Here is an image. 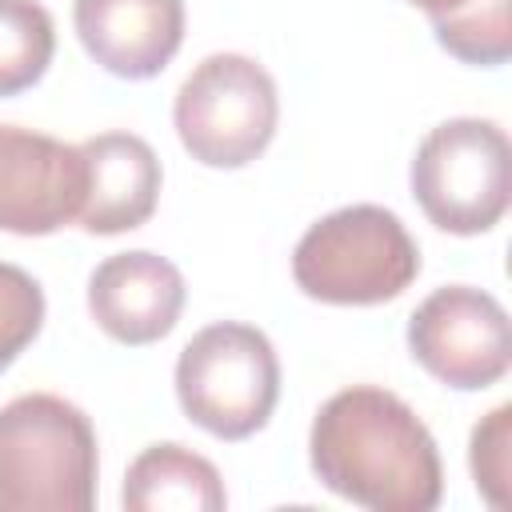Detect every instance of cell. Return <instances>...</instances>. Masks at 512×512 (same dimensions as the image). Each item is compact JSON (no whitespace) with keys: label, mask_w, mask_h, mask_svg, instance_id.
<instances>
[{"label":"cell","mask_w":512,"mask_h":512,"mask_svg":"<svg viewBox=\"0 0 512 512\" xmlns=\"http://www.w3.org/2000/svg\"><path fill=\"white\" fill-rule=\"evenodd\" d=\"M308 460L324 488L372 512H432L444 492L432 432L396 392L376 384L340 388L320 404Z\"/></svg>","instance_id":"1"},{"label":"cell","mask_w":512,"mask_h":512,"mask_svg":"<svg viewBox=\"0 0 512 512\" xmlns=\"http://www.w3.org/2000/svg\"><path fill=\"white\" fill-rule=\"evenodd\" d=\"M96 428L52 392L0 408V512H88L96 504Z\"/></svg>","instance_id":"2"},{"label":"cell","mask_w":512,"mask_h":512,"mask_svg":"<svg viewBox=\"0 0 512 512\" xmlns=\"http://www.w3.org/2000/svg\"><path fill=\"white\" fill-rule=\"evenodd\" d=\"M420 272V248L396 212L380 204H348L316 220L296 252L292 276L304 296L324 304L396 300Z\"/></svg>","instance_id":"3"},{"label":"cell","mask_w":512,"mask_h":512,"mask_svg":"<svg viewBox=\"0 0 512 512\" xmlns=\"http://www.w3.org/2000/svg\"><path fill=\"white\" fill-rule=\"evenodd\" d=\"M176 396L204 432L220 440L252 436L280 396V364L268 336L240 320L200 328L176 360Z\"/></svg>","instance_id":"4"},{"label":"cell","mask_w":512,"mask_h":512,"mask_svg":"<svg viewBox=\"0 0 512 512\" xmlns=\"http://www.w3.org/2000/svg\"><path fill=\"white\" fill-rule=\"evenodd\" d=\"M412 196L424 216L452 236H476L500 224L512 196V148L504 128L480 116L436 124L416 148Z\"/></svg>","instance_id":"5"},{"label":"cell","mask_w":512,"mask_h":512,"mask_svg":"<svg viewBox=\"0 0 512 512\" xmlns=\"http://www.w3.org/2000/svg\"><path fill=\"white\" fill-rule=\"evenodd\" d=\"M280 100L264 64L240 52L200 60L176 92V132L192 160L208 168H244L276 132Z\"/></svg>","instance_id":"6"},{"label":"cell","mask_w":512,"mask_h":512,"mask_svg":"<svg viewBox=\"0 0 512 512\" xmlns=\"http://www.w3.org/2000/svg\"><path fill=\"white\" fill-rule=\"evenodd\" d=\"M408 348L448 388H488L512 364L508 312L484 288H436L408 320Z\"/></svg>","instance_id":"7"},{"label":"cell","mask_w":512,"mask_h":512,"mask_svg":"<svg viewBox=\"0 0 512 512\" xmlns=\"http://www.w3.org/2000/svg\"><path fill=\"white\" fill-rule=\"evenodd\" d=\"M88 164L80 144L0 124V228L48 236L80 216Z\"/></svg>","instance_id":"8"},{"label":"cell","mask_w":512,"mask_h":512,"mask_svg":"<svg viewBox=\"0 0 512 512\" xmlns=\"http://www.w3.org/2000/svg\"><path fill=\"white\" fill-rule=\"evenodd\" d=\"M180 308H184L180 268L148 248L108 256L104 264H96L88 280V312L120 344L164 340L176 328Z\"/></svg>","instance_id":"9"},{"label":"cell","mask_w":512,"mask_h":512,"mask_svg":"<svg viewBox=\"0 0 512 512\" xmlns=\"http://www.w3.org/2000/svg\"><path fill=\"white\" fill-rule=\"evenodd\" d=\"M72 20L88 56L124 80L156 76L184 40V0H76Z\"/></svg>","instance_id":"10"},{"label":"cell","mask_w":512,"mask_h":512,"mask_svg":"<svg viewBox=\"0 0 512 512\" xmlns=\"http://www.w3.org/2000/svg\"><path fill=\"white\" fill-rule=\"evenodd\" d=\"M88 164L80 228L96 236H116L140 228L156 212L160 196V160L152 144L136 132H100L80 144Z\"/></svg>","instance_id":"11"},{"label":"cell","mask_w":512,"mask_h":512,"mask_svg":"<svg viewBox=\"0 0 512 512\" xmlns=\"http://www.w3.org/2000/svg\"><path fill=\"white\" fill-rule=\"evenodd\" d=\"M224 504L216 464L184 444H152L128 464L124 508L132 512H220Z\"/></svg>","instance_id":"12"},{"label":"cell","mask_w":512,"mask_h":512,"mask_svg":"<svg viewBox=\"0 0 512 512\" xmlns=\"http://www.w3.org/2000/svg\"><path fill=\"white\" fill-rule=\"evenodd\" d=\"M428 12L440 48L456 60L492 68L512 56V20L508 0H412Z\"/></svg>","instance_id":"13"},{"label":"cell","mask_w":512,"mask_h":512,"mask_svg":"<svg viewBox=\"0 0 512 512\" xmlns=\"http://www.w3.org/2000/svg\"><path fill=\"white\" fill-rule=\"evenodd\" d=\"M56 52V28L36 0H0V96L32 88Z\"/></svg>","instance_id":"14"},{"label":"cell","mask_w":512,"mask_h":512,"mask_svg":"<svg viewBox=\"0 0 512 512\" xmlns=\"http://www.w3.org/2000/svg\"><path fill=\"white\" fill-rule=\"evenodd\" d=\"M40 324H44L40 284L16 264H0V372L36 340Z\"/></svg>","instance_id":"15"},{"label":"cell","mask_w":512,"mask_h":512,"mask_svg":"<svg viewBox=\"0 0 512 512\" xmlns=\"http://www.w3.org/2000/svg\"><path fill=\"white\" fill-rule=\"evenodd\" d=\"M508 444H512V404H500V408H492V412L472 428V452H468L476 488H480L484 500L496 504V508L508 504V476H512Z\"/></svg>","instance_id":"16"}]
</instances>
